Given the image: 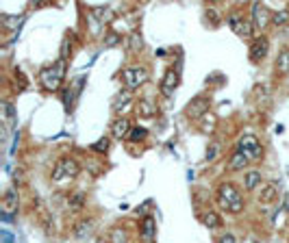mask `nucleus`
Returning a JSON list of instances; mask_svg holds the SVG:
<instances>
[{"label":"nucleus","instance_id":"nucleus-28","mask_svg":"<svg viewBox=\"0 0 289 243\" xmlns=\"http://www.w3.org/2000/svg\"><path fill=\"white\" fill-rule=\"evenodd\" d=\"M272 24L274 26H289V11L287 9L272 13Z\"/></svg>","mask_w":289,"mask_h":243},{"label":"nucleus","instance_id":"nucleus-21","mask_svg":"<svg viewBox=\"0 0 289 243\" xmlns=\"http://www.w3.org/2000/svg\"><path fill=\"white\" fill-rule=\"evenodd\" d=\"M137 113H139V118H155L157 115V106L150 102V100L141 98L139 102H137Z\"/></svg>","mask_w":289,"mask_h":243},{"label":"nucleus","instance_id":"nucleus-34","mask_svg":"<svg viewBox=\"0 0 289 243\" xmlns=\"http://www.w3.org/2000/svg\"><path fill=\"white\" fill-rule=\"evenodd\" d=\"M13 182H15V185H20V182H22V170H15V174H13Z\"/></svg>","mask_w":289,"mask_h":243},{"label":"nucleus","instance_id":"nucleus-16","mask_svg":"<svg viewBox=\"0 0 289 243\" xmlns=\"http://www.w3.org/2000/svg\"><path fill=\"white\" fill-rule=\"evenodd\" d=\"M131 104H133V91L124 89V91H120V94L115 96V100H113V111H115V113H122V111L129 109Z\"/></svg>","mask_w":289,"mask_h":243},{"label":"nucleus","instance_id":"nucleus-8","mask_svg":"<svg viewBox=\"0 0 289 243\" xmlns=\"http://www.w3.org/2000/svg\"><path fill=\"white\" fill-rule=\"evenodd\" d=\"M179 83H181V74H179V70H176V68L165 70L163 78H161V85H159L161 94H163L165 98H172V96H174V89L179 87Z\"/></svg>","mask_w":289,"mask_h":243},{"label":"nucleus","instance_id":"nucleus-22","mask_svg":"<svg viewBox=\"0 0 289 243\" xmlns=\"http://www.w3.org/2000/svg\"><path fill=\"white\" fill-rule=\"evenodd\" d=\"M259 182H261V171H257V170L246 171V176H243V187H246V191H255Z\"/></svg>","mask_w":289,"mask_h":243},{"label":"nucleus","instance_id":"nucleus-10","mask_svg":"<svg viewBox=\"0 0 289 243\" xmlns=\"http://www.w3.org/2000/svg\"><path fill=\"white\" fill-rule=\"evenodd\" d=\"M252 24H255L257 28H265L267 24H272V13L267 11V7L265 4H261V2H255L252 4Z\"/></svg>","mask_w":289,"mask_h":243},{"label":"nucleus","instance_id":"nucleus-11","mask_svg":"<svg viewBox=\"0 0 289 243\" xmlns=\"http://www.w3.org/2000/svg\"><path fill=\"white\" fill-rule=\"evenodd\" d=\"M83 83H85V76H80V78H79V80H74L72 85L63 87V104H65V109H68V111H72V109H74V102H76V98H79Z\"/></svg>","mask_w":289,"mask_h":243},{"label":"nucleus","instance_id":"nucleus-30","mask_svg":"<svg viewBox=\"0 0 289 243\" xmlns=\"http://www.w3.org/2000/svg\"><path fill=\"white\" fill-rule=\"evenodd\" d=\"M200 130H202V133H213V130H215V115L207 113L205 118H202V126H200Z\"/></svg>","mask_w":289,"mask_h":243},{"label":"nucleus","instance_id":"nucleus-25","mask_svg":"<svg viewBox=\"0 0 289 243\" xmlns=\"http://www.w3.org/2000/svg\"><path fill=\"white\" fill-rule=\"evenodd\" d=\"M126 46H129L131 52H139V50L144 48V39H141V35L137 33V30H133V33L126 37Z\"/></svg>","mask_w":289,"mask_h":243},{"label":"nucleus","instance_id":"nucleus-32","mask_svg":"<svg viewBox=\"0 0 289 243\" xmlns=\"http://www.w3.org/2000/svg\"><path fill=\"white\" fill-rule=\"evenodd\" d=\"M115 44H120V35L118 33H109V35H106L105 46H109V48H111V46H115Z\"/></svg>","mask_w":289,"mask_h":243},{"label":"nucleus","instance_id":"nucleus-26","mask_svg":"<svg viewBox=\"0 0 289 243\" xmlns=\"http://www.w3.org/2000/svg\"><path fill=\"white\" fill-rule=\"evenodd\" d=\"M109 243H131L129 232H126L124 228H113L109 235Z\"/></svg>","mask_w":289,"mask_h":243},{"label":"nucleus","instance_id":"nucleus-9","mask_svg":"<svg viewBox=\"0 0 289 243\" xmlns=\"http://www.w3.org/2000/svg\"><path fill=\"white\" fill-rule=\"evenodd\" d=\"M267 52H270V39L265 37V35H261V37L252 39L250 44V61H263L267 57Z\"/></svg>","mask_w":289,"mask_h":243},{"label":"nucleus","instance_id":"nucleus-6","mask_svg":"<svg viewBox=\"0 0 289 243\" xmlns=\"http://www.w3.org/2000/svg\"><path fill=\"white\" fill-rule=\"evenodd\" d=\"M228 24H231L233 33L239 35V37H252V30H255V24L250 22L248 18H243L239 13H231L228 15Z\"/></svg>","mask_w":289,"mask_h":243},{"label":"nucleus","instance_id":"nucleus-20","mask_svg":"<svg viewBox=\"0 0 289 243\" xmlns=\"http://www.w3.org/2000/svg\"><path fill=\"white\" fill-rule=\"evenodd\" d=\"M200 221L205 224L207 228H211V230H215V228H220L222 226V217L217 215L215 211H205L200 215Z\"/></svg>","mask_w":289,"mask_h":243},{"label":"nucleus","instance_id":"nucleus-12","mask_svg":"<svg viewBox=\"0 0 289 243\" xmlns=\"http://www.w3.org/2000/svg\"><path fill=\"white\" fill-rule=\"evenodd\" d=\"M139 235H141V239H144V243H155V239H157V221H155V217L152 215H146L144 219H141Z\"/></svg>","mask_w":289,"mask_h":243},{"label":"nucleus","instance_id":"nucleus-4","mask_svg":"<svg viewBox=\"0 0 289 243\" xmlns=\"http://www.w3.org/2000/svg\"><path fill=\"white\" fill-rule=\"evenodd\" d=\"M237 150L243 152V154H246L250 161H259L263 156L261 141H259L257 137H252V135H243L239 139V144H237Z\"/></svg>","mask_w":289,"mask_h":243},{"label":"nucleus","instance_id":"nucleus-27","mask_svg":"<svg viewBox=\"0 0 289 243\" xmlns=\"http://www.w3.org/2000/svg\"><path fill=\"white\" fill-rule=\"evenodd\" d=\"M22 20H24L22 15H2V26L9 30H15V28H20Z\"/></svg>","mask_w":289,"mask_h":243},{"label":"nucleus","instance_id":"nucleus-24","mask_svg":"<svg viewBox=\"0 0 289 243\" xmlns=\"http://www.w3.org/2000/svg\"><path fill=\"white\" fill-rule=\"evenodd\" d=\"M83 204H85V195L80 194V191H74V194H70V197H68L70 211H72V213H79L80 209H83Z\"/></svg>","mask_w":289,"mask_h":243},{"label":"nucleus","instance_id":"nucleus-37","mask_svg":"<svg viewBox=\"0 0 289 243\" xmlns=\"http://www.w3.org/2000/svg\"><path fill=\"white\" fill-rule=\"evenodd\" d=\"M285 35H289V26H287V28H285Z\"/></svg>","mask_w":289,"mask_h":243},{"label":"nucleus","instance_id":"nucleus-29","mask_svg":"<svg viewBox=\"0 0 289 243\" xmlns=\"http://www.w3.org/2000/svg\"><path fill=\"white\" fill-rule=\"evenodd\" d=\"M146 137H148V130H146L144 126H135V128L131 130V135H129V141H133V144H139V141H144Z\"/></svg>","mask_w":289,"mask_h":243},{"label":"nucleus","instance_id":"nucleus-2","mask_svg":"<svg viewBox=\"0 0 289 243\" xmlns=\"http://www.w3.org/2000/svg\"><path fill=\"white\" fill-rule=\"evenodd\" d=\"M65 68H68V63L63 59H59L53 65H46L42 72H39V85L46 91H59L63 87V80H65Z\"/></svg>","mask_w":289,"mask_h":243},{"label":"nucleus","instance_id":"nucleus-14","mask_svg":"<svg viewBox=\"0 0 289 243\" xmlns=\"http://www.w3.org/2000/svg\"><path fill=\"white\" fill-rule=\"evenodd\" d=\"M276 197H278V185L276 182H265L261 194H259V202H261V204H272Z\"/></svg>","mask_w":289,"mask_h":243},{"label":"nucleus","instance_id":"nucleus-5","mask_svg":"<svg viewBox=\"0 0 289 243\" xmlns=\"http://www.w3.org/2000/svg\"><path fill=\"white\" fill-rule=\"evenodd\" d=\"M122 76H124V85L129 91L141 87V85L148 80V72H146V68H141V65H131V68L124 70Z\"/></svg>","mask_w":289,"mask_h":243},{"label":"nucleus","instance_id":"nucleus-19","mask_svg":"<svg viewBox=\"0 0 289 243\" xmlns=\"http://www.w3.org/2000/svg\"><path fill=\"white\" fill-rule=\"evenodd\" d=\"M94 224H96L94 219H83V221H79V224L74 226V237H76V239H85V237H89L91 230H94Z\"/></svg>","mask_w":289,"mask_h":243},{"label":"nucleus","instance_id":"nucleus-1","mask_svg":"<svg viewBox=\"0 0 289 243\" xmlns=\"http://www.w3.org/2000/svg\"><path fill=\"white\" fill-rule=\"evenodd\" d=\"M215 200L222 211H228V213H241L243 211V197L233 182H222V185L217 187Z\"/></svg>","mask_w":289,"mask_h":243},{"label":"nucleus","instance_id":"nucleus-3","mask_svg":"<svg viewBox=\"0 0 289 243\" xmlns=\"http://www.w3.org/2000/svg\"><path fill=\"white\" fill-rule=\"evenodd\" d=\"M79 171H80V167L79 163H76L74 159H70V156H63V159H59L57 161V165L53 167V180H72L79 176Z\"/></svg>","mask_w":289,"mask_h":243},{"label":"nucleus","instance_id":"nucleus-13","mask_svg":"<svg viewBox=\"0 0 289 243\" xmlns=\"http://www.w3.org/2000/svg\"><path fill=\"white\" fill-rule=\"evenodd\" d=\"M131 130H133V126H131V120L129 118H118L113 124H111V135H113L118 141L129 139Z\"/></svg>","mask_w":289,"mask_h":243},{"label":"nucleus","instance_id":"nucleus-35","mask_svg":"<svg viewBox=\"0 0 289 243\" xmlns=\"http://www.w3.org/2000/svg\"><path fill=\"white\" fill-rule=\"evenodd\" d=\"M283 211L289 213V194H285V200H283Z\"/></svg>","mask_w":289,"mask_h":243},{"label":"nucleus","instance_id":"nucleus-15","mask_svg":"<svg viewBox=\"0 0 289 243\" xmlns=\"http://www.w3.org/2000/svg\"><path fill=\"white\" fill-rule=\"evenodd\" d=\"M0 113H2V124H4V126L13 128V126L18 124V115H15V109H13L11 102L2 100V104H0Z\"/></svg>","mask_w":289,"mask_h":243},{"label":"nucleus","instance_id":"nucleus-18","mask_svg":"<svg viewBox=\"0 0 289 243\" xmlns=\"http://www.w3.org/2000/svg\"><path fill=\"white\" fill-rule=\"evenodd\" d=\"M248 163H250V159H248L243 152H233V156L228 159V167H231L233 171H241V170H246L248 167Z\"/></svg>","mask_w":289,"mask_h":243},{"label":"nucleus","instance_id":"nucleus-17","mask_svg":"<svg viewBox=\"0 0 289 243\" xmlns=\"http://www.w3.org/2000/svg\"><path fill=\"white\" fill-rule=\"evenodd\" d=\"M2 206H4V211H7V215H11V213L18 211V191H15V187H9V189L4 191Z\"/></svg>","mask_w":289,"mask_h":243},{"label":"nucleus","instance_id":"nucleus-7","mask_svg":"<svg viewBox=\"0 0 289 243\" xmlns=\"http://www.w3.org/2000/svg\"><path fill=\"white\" fill-rule=\"evenodd\" d=\"M209 98L207 96H196L194 100H189V104H187V109H185V115L187 118H191V120H200V118H205L207 113H209Z\"/></svg>","mask_w":289,"mask_h":243},{"label":"nucleus","instance_id":"nucleus-31","mask_svg":"<svg viewBox=\"0 0 289 243\" xmlns=\"http://www.w3.org/2000/svg\"><path fill=\"white\" fill-rule=\"evenodd\" d=\"M91 150H94V152H100V154H103V152H106V150H109V137H100V139L96 141L94 146H91Z\"/></svg>","mask_w":289,"mask_h":243},{"label":"nucleus","instance_id":"nucleus-33","mask_svg":"<svg viewBox=\"0 0 289 243\" xmlns=\"http://www.w3.org/2000/svg\"><path fill=\"white\" fill-rule=\"evenodd\" d=\"M217 243H237V239L233 232H226V235H222L220 239H217Z\"/></svg>","mask_w":289,"mask_h":243},{"label":"nucleus","instance_id":"nucleus-23","mask_svg":"<svg viewBox=\"0 0 289 243\" xmlns=\"http://www.w3.org/2000/svg\"><path fill=\"white\" fill-rule=\"evenodd\" d=\"M276 72L278 74H289V50H281L276 57Z\"/></svg>","mask_w":289,"mask_h":243},{"label":"nucleus","instance_id":"nucleus-36","mask_svg":"<svg viewBox=\"0 0 289 243\" xmlns=\"http://www.w3.org/2000/svg\"><path fill=\"white\" fill-rule=\"evenodd\" d=\"M2 239H4V243H11V235H9V232H2Z\"/></svg>","mask_w":289,"mask_h":243}]
</instances>
